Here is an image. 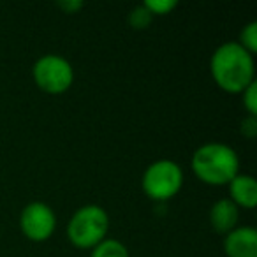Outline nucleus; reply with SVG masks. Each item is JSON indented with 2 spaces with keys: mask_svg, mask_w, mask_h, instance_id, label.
<instances>
[{
  "mask_svg": "<svg viewBox=\"0 0 257 257\" xmlns=\"http://www.w3.org/2000/svg\"><path fill=\"white\" fill-rule=\"evenodd\" d=\"M143 192L157 203L173 199L183 187V169L178 162L161 159L145 169L141 178Z\"/></svg>",
  "mask_w": 257,
  "mask_h": 257,
  "instance_id": "4",
  "label": "nucleus"
},
{
  "mask_svg": "<svg viewBox=\"0 0 257 257\" xmlns=\"http://www.w3.org/2000/svg\"><path fill=\"white\" fill-rule=\"evenodd\" d=\"M239 222V208L231 199L224 197L213 203L210 208V224L215 232L218 234H227L234 227H238Z\"/></svg>",
  "mask_w": 257,
  "mask_h": 257,
  "instance_id": "9",
  "label": "nucleus"
},
{
  "mask_svg": "<svg viewBox=\"0 0 257 257\" xmlns=\"http://www.w3.org/2000/svg\"><path fill=\"white\" fill-rule=\"evenodd\" d=\"M152 20H154V16L150 15V11H148L147 8H145L143 4L138 6V8H134L133 11L128 13L127 16V22L128 25L133 27L134 30H145L150 27Z\"/></svg>",
  "mask_w": 257,
  "mask_h": 257,
  "instance_id": "12",
  "label": "nucleus"
},
{
  "mask_svg": "<svg viewBox=\"0 0 257 257\" xmlns=\"http://www.w3.org/2000/svg\"><path fill=\"white\" fill-rule=\"evenodd\" d=\"M90 257H131V253L120 239L106 238L97 246H93Z\"/></svg>",
  "mask_w": 257,
  "mask_h": 257,
  "instance_id": "10",
  "label": "nucleus"
},
{
  "mask_svg": "<svg viewBox=\"0 0 257 257\" xmlns=\"http://www.w3.org/2000/svg\"><path fill=\"white\" fill-rule=\"evenodd\" d=\"M143 6L150 11L152 16H166L175 11L178 2L176 0H145Z\"/></svg>",
  "mask_w": 257,
  "mask_h": 257,
  "instance_id": "13",
  "label": "nucleus"
},
{
  "mask_svg": "<svg viewBox=\"0 0 257 257\" xmlns=\"http://www.w3.org/2000/svg\"><path fill=\"white\" fill-rule=\"evenodd\" d=\"M57 6L65 13V15H76V13H79L83 8H85V4H83L81 0H62V2H58Z\"/></svg>",
  "mask_w": 257,
  "mask_h": 257,
  "instance_id": "16",
  "label": "nucleus"
},
{
  "mask_svg": "<svg viewBox=\"0 0 257 257\" xmlns=\"http://www.w3.org/2000/svg\"><path fill=\"white\" fill-rule=\"evenodd\" d=\"M32 78L39 90L50 95H60L74 83V67L62 55L46 53L34 62Z\"/></svg>",
  "mask_w": 257,
  "mask_h": 257,
  "instance_id": "5",
  "label": "nucleus"
},
{
  "mask_svg": "<svg viewBox=\"0 0 257 257\" xmlns=\"http://www.w3.org/2000/svg\"><path fill=\"white\" fill-rule=\"evenodd\" d=\"M241 134L248 140L257 136V116H248L246 114L241 121Z\"/></svg>",
  "mask_w": 257,
  "mask_h": 257,
  "instance_id": "15",
  "label": "nucleus"
},
{
  "mask_svg": "<svg viewBox=\"0 0 257 257\" xmlns=\"http://www.w3.org/2000/svg\"><path fill=\"white\" fill-rule=\"evenodd\" d=\"M215 85L227 93H241L255 81V58L236 41L222 43L210 58Z\"/></svg>",
  "mask_w": 257,
  "mask_h": 257,
  "instance_id": "1",
  "label": "nucleus"
},
{
  "mask_svg": "<svg viewBox=\"0 0 257 257\" xmlns=\"http://www.w3.org/2000/svg\"><path fill=\"white\" fill-rule=\"evenodd\" d=\"M241 48H245L248 53L255 55L257 51V22H250L239 32V39L236 41Z\"/></svg>",
  "mask_w": 257,
  "mask_h": 257,
  "instance_id": "11",
  "label": "nucleus"
},
{
  "mask_svg": "<svg viewBox=\"0 0 257 257\" xmlns=\"http://www.w3.org/2000/svg\"><path fill=\"white\" fill-rule=\"evenodd\" d=\"M229 187V197L238 208L245 210H253L257 204V182L252 175L238 173L231 182L227 183Z\"/></svg>",
  "mask_w": 257,
  "mask_h": 257,
  "instance_id": "8",
  "label": "nucleus"
},
{
  "mask_svg": "<svg viewBox=\"0 0 257 257\" xmlns=\"http://www.w3.org/2000/svg\"><path fill=\"white\" fill-rule=\"evenodd\" d=\"M225 257H257V231L252 225H238L224 236Z\"/></svg>",
  "mask_w": 257,
  "mask_h": 257,
  "instance_id": "7",
  "label": "nucleus"
},
{
  "mask_svg": "<svg viewBox=\"0 0 257 257\" xmlns=\"http://www.w3.org/2000/svg\"><path fill=\"white\" fill-rule=\"evenodd\" d=\"M241 102L248 116H257V79L241 92Z\"/></svg>",
  "mask_w": 257,
  "mask_h": 257,
  "instance_id": "14",
  "label": "nucleus"
},
{
  "mask_svg": "<svg viewBox=\"0 0 257 257\" xmlns=\"http://www.w3.org/2000/svg\"><path fill=\"white\" fill-rule=\"evenodd\" d=\"M20 229L30 241H48L57 229V215L50 204L43 201H32L20 213Z\"/></svg>",
  "mask_w": 257,
  "mask_h": 257,
  "instance_id": "6",
  "label": "nucleus"
},
{
  "mask_svg": "<svg viewBox=\"0 0 257 257\" xmlns=\"http://www.w3.org/2000/svg\"><path fill=\"white\" fill-rule=\"evenodd\" d=\"M190 168L197 180L211 187L227 185L239 173V157L232 147L210 141L197 148L190 159Z\"/></svg>",
  "mask_w": 257,
  "mask_h": 257,
  "instance_id": "2",
  "label": "nucleus"
},
{
  "mask_svg": "<svg viewBox=\"0 0 257 257\" xmlns=\"http://www.w3.org/2000/svg\"><path fill=\"white\" fill-rule=\"evenodd\" d=\"M109 231L107 211L99 204H85L71 215L65 227V234L72 246L81 250H92L106 239Z\"/></svg>",
  "mask_w": 257,
  "mask_h": 257,
  "instance_id": "3",
  "label": "nucleus"
}]
</instances>
